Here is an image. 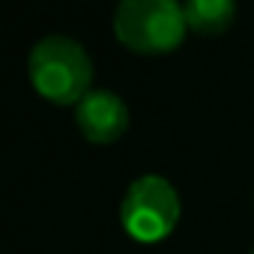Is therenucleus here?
I'll return each instance as SVG.
<instances>
[{
	"mask_svg": "<svg viewBox=\"0 0 254 254\" xmlns=\"http://www.w3.org/2000/svg\"><path fill=\"white\" fill-rule=\"evenodd\" d=\"M75 123L90 144H114L129 129V108L111 90H90L75 105Z\"/></svg>",
	"mask_w": 254,
	"mask_h": 254,
	"instance_id": "nucleus-4",
	"label": "nucleus"
},
{
	"mask_svg": "<svg viewBox=\"0 0 254 254\" xmlns=\"http://www.w3.org/2000/svg\"><path fill=\"white\" fill-rule=\"evenodd\" d=\"M189 30L200 36H221L236 18V0H183Z\"/></svg>",
	"mask_w": 254,
	"mask_h": 254,
	"instance_id": "nucleus-5",
	"label": "nucleus"
},
{
	"mask_svg": "<svg viewBox=\"0 0 254 254\" xmlns=\"http://www.w3.org/2000/svg\"><path fill=\"white\" fill-rule=\"evenodd\" d=\"M180 212L183 206H180L177 189L159 174H144L123 194L120 224L135 242L156 245L174 233Z\"/></svg>",
	"mask_w": 254,
	"mask_h": 254,
	"instance_id": "nucleus-3",
	"label": "nucleus"
},
{
	"mask_svg": "<svg viewBox=\"0 0 254 254\" xmlns=\"http://www.w3.org/2000/svg\"><path fill=\"white\" fill-rule=\"evenodd\" d=\"M33 90L54 105H78L93 90V60L69 36H45L27 57Z\"/></svg>",
	"mask_w": 254,
	"mask_h": 254,
	"instance_id": "nucleus-1",
	"label": "nucleus"
},
{
	"mask_svg": "<svg viewBox=\"0 0 254 254\" xmlns=\"http://www.w3.org/2000/svg\"><path fill=\"white\" fill-rule=\"evenodd\" d=\"M183 0H120L114 36L138 54H168L186 39Z\"/></svg>",
	"mask_w": 254,
	"mask_h": 254,
	"instance_id": "nucleus-2",
	"label": "nucleus"
}]
</instances>
